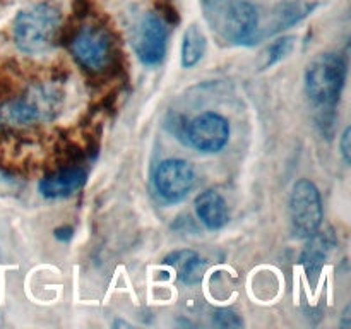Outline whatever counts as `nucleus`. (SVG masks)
<instances>
[{"label":"nucleus","instance_id":"2","mask_svg":"<svg viewBox=\"0 0 351 329\" xmlns=\"http://www.w3.org/2000/svg\"><path fill=\"white\" fill-rule=\"evenodd\" d=\"M62 96L50 84L33 86L17 98L0 105V129L23 130L36 123L50 122L60 112Z\"/></svg>","mask_w":351,"mask_h":329},{"label":"nucleus","instance_id":"17","mask_svg":"<svg viewBox=\"0 0 351 329\" xmlns=\"http://www.w3.org/2000/svg\"><path fill=\"white\" fill-rule=\"evenodd\" d=\"M213 322H215L218 328H242V319L239 317V314H235L230 308H218L213 315Z\"/></svg>","mask_w":351,"mask_h":329},{"label":"nucleus","instance_id":"15","mask_svg":"<svg viewBox=\"0 0 351 329\" xmlns=\"http://www.w3.org/2000/svg\"><path fill=\"white\" fill-rule=\"evenodd\" d=\"M293 47H295V36L278 38L276 41H273V43L267 45V47L264 48V51L261 53V58H259V67L267 69L271 67V65L278 64V62H281L285 57L290 55V51L293 50Z\"/></svg>","mask_w":351,"mask_h":329},{"label":"nucleus","instance_id":"11","mask_svg":"<svg viewBox=\"0 0 351 329\" xmlns=\"http://www.w3.org/2000/svg\"><path fill=\"white\" fill-rule=\"evenodd\" d=\"M195 215L201 219L202 225L211 232L221 230L230 218L225 197L213 188L201 192L195 197Z\"/></svg>","mask_w":351,"mask_h":329},{"label":"nucleus","instance_id":"8","mask_svg":"<svg viewBox=\"0 0 351 329\" xmlns=\"http://www.w3.org/2000/svg\"><path fill=\"white\" fill-rule=\"evenodd\" d=\"M168 27L163 17L149 12L137 26L134 50L144 65H158L167 55Z\"/></svg>","mask_w":351,"mask_h":329},{"label":"nucleus","instance_id":"20","mask_svg":"<svg viewBox=\"0 0 351 329\" xmlns=\"http://www.w3.org/2000/svg\"><path fill=\"white\" fill-rule=\"evenodd\" d=\"M350 312H351V307L348 305V307L345 308V312H343V317H341V326L345 329L351 328V321H350Z\"/></svg>","mask_w":351,"mask_h":329},{"label":"nucleus","instance_id":"6","mask_svg":"<svg viewBox=\"0 0 351 329\" xmlns=\"http://www.w3.org/2000/svg\"><path fill=\"white\" fill-rule=\"evenodd\" d=\"M195 185V171L189 161L170 158L158 164L154 173V187L158 194L170 204L180 202L191 194Z\"/></svg>","mask_w":351,"mask_h":329},{"label":"nucleus","instance_id":"1","mask_svg":"<svg viewBox=\"0 0 351 329\" xmlns=\"http://www.w3.org/2000/svg\"><path fill=\"white\" fill-rule=\"evenodd\" d=\"M348 65L339 53L326 51L311 60L305 69V95L317 110L321 125L335 119V108L341 99Z\"/></svg>","mask_w":351,"mask_h":329},{"label":"nucleus","instance_id":"13","mask_svg":"<svg viewBox=\"0 0 351 329\" xmlns=\"http://www.w3.org/2000/svg\"><path fill=\"white\" fill-rule=\"evenodd\" d=\"M165 263L171 266L177 273L178 280L184 281L185 284H195L202 280L206 263L201 259L194 250H175L170 256H167Z\"/></svg>","mask_w":351,"mask_h":329},{"label":"nucleus","instance_id":"3","mask_svg":"<svg viewBox=\"0 0 351 329\" xmlns=\"http://www.w3.org/2000/svg\"><path fill=\"white\" fill-rule=\"evenodd\" d=\"M62 16L50 3H36L14 19L12 36L17 50L26 55H43L57 45Z\"/></svg>","mask_w":351,"mask_h":329},{"label":"nucleus","instance_id":"21","mask_svg":"<svg viewBox=\"0 0 351 329\" xmlns=\"http://www.w3.org/2000/svg\"><path fill=\"white\" fill-rule=\"evenodd\" d=\"M211 2H226V0H211Z\"/></svg>","mask_w":351,"mask_h":329},{"label":"nucleus","instance_id":"7","mask_svg":"<svg viewBox=\"0 0 351 329\" xmlns=\"http://www.w3.org/2000/svg\"><path fill=\"white\" fill-rule=\"evenodd\" d=\"M189 144L201 153H219L230 141V123L216 112H204L185 125Z\"/></svg>","mask_w":351,"mask_h":329},{"label":"nucleus","instance_id":"5","mask_svg":"<svg viewBox=\"0 0 351 329\" xmlns=\"http://www.w3.org/2000/svg\"><path fill=\"white\" fill-rule=\"evenodd\" d=\"M72 55L84 69L103 71L112 62V40L108 33L98 26H84L77 31L71 43Z\"/></svg>","mask_w":351,"mask_h":329},{"label":"nucleus","instance_id":"9","mask_svg":"<svg viewBox=\"0 0 351 329\" xmlns=\"http://www.w3.org/2000/svg\"><path fill=\"white\" fill-rule=\"evenodd\" d=\"M259 14L250 2L240 0L230 5L225 16V34L232 43L249 45L256 38Z\"/></svg>","mask_w":351,"mask_h":329},{"label":"nucleus","instance_id":"14","mask_svg":"<svg viewBox=\"0 0 351 329\" xmlns=\"http://www.w3.org/2000/svg\"><path fill=\"white\" fill-rule=\"evenodd\" d=\"M206 47H208L206 34L202 33L197 24H191L185 29L184 40H182V67L192 69L194 65H197L204 57Z\"/></svg>","mask_w":351,"mask_h":329},{"label":"nucleus","instance_id":"10","mask_svg":"<svg viewBox=\"0 0 351 329\" xmlns=\"http://www.w3.org/2000/svg\"><path fill=\"white\" fill-rule=\"evenodd\" d=\"M88 173L81 167H69L47 175L38 184V191L47 199H62L84 187Z\"/></svg>","mask_w":351,"mask_h":329},{"label":"nucleus","instance_id":"19","mask_svg":"<svg viewBox=\"0 0 351 329\" xmlns=\"http://www.w3.org/2000/svg\"><path fill=\"white\" fill-rule=\"evenodd\" d=\"M72 235H74V230H72L71 226H65V228L55 230V236H57L58 240H69Z\"/></svg>","mask_w":351,"mask_h":329},{"label":"nucleus","instance_id":"12","mask_svg":"<svg viewBox=\"0 0 351 329\" xmlns=\"http://www.w3.org/2000/svg\"><path fill=\"white\" fill-rule=\"evenodd\" d=\"M308 242L302 252V264L308 276H317L321 269L324 267L332 247L336 245V240L332 236V232H315L314 235L308 236Z\"/></svg>","mask_w":351,"mask_h":329},{"label":"nucleus","instance_id":"18","mask_svg":"<svg viewBox=\"0 0 351 329\" xmlns=\"http://www.w3.org/2000/svg\"><path fill=\"white\" fill-rule=\"evenodd\" d=\"M350 134H351V129H350V127H346V129H345V132L341 134V139H339V151H341L343 161H345L346 164H350V161H351Z\"/></svg>","mask_w":351,"mask_h":329},{"label":"nucleus","instance_id":"16","mask_svg":"<svg viewBox=\"0 0 351 329\" xmlns=\"http://www.w3.org/2000/svg\"><path fill=\"white\" fill-rule=\"evenodd\" d=\"M315 5H311V3H304V2H297V3H287L280 9V12L276 14L278 21L274 23V29L273 31H280L285 29L288 26H293L297 24L298 21L304 19L307 14L312 12Z\"/></svg>","mask_w":351,"mask_h":329},{"label":"nucleus","instance_id":"4","mask_svg":"<svg viewBox=\"0 0 351 329\" xmlns=\"http://www.w3.org/2000/svg\"><path fill=\"white\" fill-rule=\"evenodd\" d=\"M290 225L293 236L308 239L322 225L321 192L314 182L300 178L295 182L290 194Z\"/></svg>","mask_w":351,"mask_h":329}]
</instances>
